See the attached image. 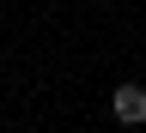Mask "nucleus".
Listing matches in <instances>:
<instances>
[{
	"label": "nucleus",
	"mask_w": 146,
	"mask_h": 133,
	"mask_svg": "<svg viewBox=\"0 0 146 133\" xmlns=\"http://www.w3.org/2000/svg\"><path fill=\"white\" fill-rule=\"evenodd\" d=\"M110 115H116L122 127H140V121H146V85L122 79L116 91H110Z\"/></svg>",
	"instance_id": "f257e3e1"
}]
</instances>
